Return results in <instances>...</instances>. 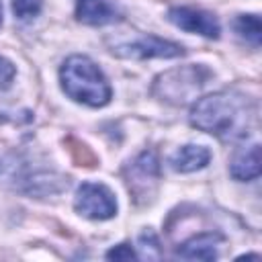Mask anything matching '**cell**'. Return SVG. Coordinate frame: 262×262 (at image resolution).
I'll list each match as a JSON object with an SVG mask.
<instances>
[{
	"label": "cell",
	"mask_w": 262,
	"mask_h": 262,
	"mask_svg": "<svg viewBox=\"0 0 262 262\" xmlns=\"http://www.w3.org/2000/svg\"><path fill=\"white\" fill-rule=\"evenodd\" d=\"M139 250H141V254H143L145 258H160V256H162V252H160V242H158L156 233L149 231V229L139 235Z\"/></svg>",
	"instance_id": "obj_14"
},
{
	"label": "cell",
	"mask_w": 262,
	"mask_h": 262,
	"mask_svg": "<svg viewBox=\"0 0 262 262\" xmlns=\"http://www.w3.org/2000/svg\"><path fill=\"white\" fill-rule=\"evenodd\" d=\"M106 258L108 260H135L137 254L129 244H119V246H115L106 252Z\"/></svg>",
	"instance_id": "obj_16"
},
{
	"label": "cell",
	"mask_w": 262,
	"mask_h": 262,
	"mask_svg": "<svg viewBox=\"0 0 262 262\" xmlns=\"http://www.w3.org/2000/svg\"><path fill=\"white\" fill-rule=\"evenodd\" d=\"M211 160V151L205 147V145H194V143H188V145H182L178 147L172 156H170V168L174 172H196L201 168H205Z\"/></svg>",
	"instance_id": "obj_10"
},
{
	"label": "cell",
	"mask_w": 262,
	"mask_h": 262,
	"mask_svg": "<svg viewBox=\"0 0 262 262\" xmlns=\"http://www.w3.org/2000/svg\"><path fill=\"white\" fill-rule=\"evenodd\" d=\"M76 18L90 27L117 23L121 12L108 0H76Z\"/></svg>",
	"instance_id": "obj_8"
},
{
	"label": "cell",
	"mask_w": 262,
	"mask_h": 262,
	"mask_svg": "<svg viewBox=\"0 0 262 262\" xmlns=\"http://www.w3.org/2000/svg\"><path fill=\"white\" fill-rule=\"evenodd\" d=\"M168 20L188 33H196L203 35L207 39H217L221 33L219 20L215 18V14L201 10V8H190V6H174L168 10Z\"/></svg>",
	"instance_id": "obj_7"
},
{
	"label": "cell",
	"mask_w": 262,
	"mask_h": 262,
	"mask_svg": "<svg viewBox=\"0 0 262 262\" xmlns=\"http://www.w3.org/2000/svg\"><path fill=\"white\" fill-rule=\"evenodd\" d=\"M256 121V104L237 90H221L196 98L190 108V125L221 141H239L250 135Z\"/></svg>",
	"instance_id": "obj_1"
},
{
	"label": "cell",
	"mask_w": 262,
	"mask_h": 262,
	"mask_svg": "<svg viewBox=\"0 0 262 262\" xmlns=\"http://www.w3.org/2000/svg\"><path fill=\"white\" fill-rule=\"evenodd\" d=\"M0 25H2V0H0Z\"/></svg>",
	"instance_id": "obj_18"
},
{
	"label": "cell",
	"mask_w": 262,
	"mask_h": 262,
	"mask_svg": "<svg viewBox=\"0 0 262 262\" xmlns=\"http://www.w3.org/2000/svg\"><path fill=\"white\" fill-rule=\"evenodd\" d=\"M113 53H117L119 57H127V59H151V57H180L184 55V47L156 37V35H137L133 41L127 43H119L113 47Z\"/></svg>",
	"instance_id": "obj_5"
},
{
	"label": "cell",
	"mask_w": 262,
	"mask_h": 262,
	"mask_svg": "<svg viewBox=\"0 0 262 262\" xmlns=\"http://www.w3.org/2000/svg\"><path fill=\"white\" fill-rule=\"evenodd\" d=\"M41 8H43V0H12V12L23 20L37 16Z\"/></svg>",
	"instance_id": "obj_13"
},
{
	"label": "cell",
	"mask_w": 262,
	"mask_h": 262,
	"mask_svg": "<svg viewBox=\"0 0 262 262\" xmlns=\"http://www.w3.org/2000/svg\"><path fill=\"white\" fill-rule=\"evenodd\" d=\"M61 90L74 102L98 108L111 102L113 90L102 70L86 55H70L59 68Z\"/></svg>",
	"instance_id": "obj_2"
},
{
	"label": "cell",
	"mask_w": 262,
	"mask_h": 262,
	"mask_svg": "<svg viewBox=\"0 0 262 262\" xmlns=\"http://www.w3.org/2000/svg\"><path fill=\"white\" fill-rule=\"evenodd\" d=\"M125 178H127V186L129 192L135 199H147L160 178V162L156 158L154 151H143L139 154L125 170Z\"/></svg>",
	"instance_id": "obj_6"
},
{
	"label": "cell",
	"mask_w": 262,
	"mask_h": 262,
	"mask_svg": "<svg viewBox=\"0 0 262 262\" xmlns=\"http://www.w3.org/2000/svg\"><path fill=\"white\" fill-rule=\"evenodd\" d=\"M72 151L76 154L78 166H94V156L88 151V147L84 143H76V147H72Z\"/></svg>",
	"instance_id": "obj_17"
},
{
	"label": "cell",
	"mask_w": 262,
	"mask_h": 262,
	"mask_svg": "<svg viewBox=\"0 0 262 262\" xmlns=\"http://www.w3.org/2000/svg\"><path fill=\"white\" fill-rule=\"evenodd\" d=\"M219 242H221L219 233L205 231V233L192 235L190 239L180 244V248L176 250V256H180L184 260H215Z\"/></svg>",
	"instance_id": "obj_9"
},
{
	"label": "cell",
	"mask_w": 262,
	"mask_h": 262,
	"mask_svg": "<svg viewBox=\"0 0 262 262\" xmlns=\"http://www.w3.org/2000/svg\"><path fill=\"white\" fill-rule=\"evenodd\" d=\"M233 29L235 33L246 41L250 43L252 47H260V41H262V23H260V16L258 14H239L233 23Z\"/></svg>",
	"instance_id": "obj_12"
},
{
	"label": "cell",
	"mask_w": 262,
	"mask_h": 262,
	"mask_svg": "<svg viewBox=\"0 0 262 262\" xmlns=\"http://www.w3.org/2000/svg\"><path fill=\"white\" fill-rule=\"evenodd\" d=\"M229 174L231 178L239 182H248L260 176V145L252 143L246 149H239L231 162H229Z\"/></svg>",
	"instance_id": "obj_11"
},
{
	"label": "cell",
	"mask_w": 262,
	"mask_h": 262,
	"mask_svg": "<svg viewBox=\"0 0 262 262\" xmlns=\"http://www.w3.org/2000/svg\"><path fill=\"white\" fill-rule=\"evenodd\" d=\"M0 121H4V117H0Z\"/></svg>",
	"instance_id": "obj_19"
},
{
	"label": "cell",
	"mask_w": 262,
	"mask_h": 262,
	"mask_svg": "<svg viewBox=\"0 0 262 262\" xmlns=\"http://www.w3.org/2000/svg\"><path fill=\"white\" fill-rule=\"evenodd\" d=\"M209 70L203 66H184L168 70L154 80V94L170 104H186L194 100L209 80Z\"/></svg>",
	"instance_id": "obj_3"
},
{
	"label": "cell",
	"mask_w": 262,
	"mask_h": 262,
	"mask_svg": "<svg viewBox=\"0 0 262 262\" xmlns=\"http://www.w3.org/2000/svg\"><path fill=\"white\" fill-rule=\"evenodd\" d=\"M14 76H16V68H14V63L0 55V90L10 88Z\"/></svg>",
	"instance_id": "obj_15"
},
{
	"label": "cell",
	"mask_w": 262,
	"mask_h": 262,
	"mask_svg": "<svg viewBox=\"0 0 262 262\" xmlns=\"http://www.w3.org/2000/svg\"><path fill=\"white\" fill-rule=\"evenodd\" d=\"M76 211L94 221H104L117 215V201L108 186L100 182H84L78 186L74 196Z\"/></svg>",
	"instance_id": "obj_4"
}]
</instances>
